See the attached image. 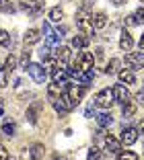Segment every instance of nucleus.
<instances>
[{"mask_svg":"<svg viewBox=\"0 0 144 160\" xmlns=\"http://www.w3.org/2000/svg\"><path fill=\"white\" fill-rule=\"evenodd\" d=\"M27 72L31 74V78L35 80L37 84H43V82H45V78H47V72L43 70L41 64H29V66H27Z\"/></svg>","mask_w":144,"mask_h":160,"instance_id":"5","label":"nucleus"},{"mask_svg":"<svg viewBox=\"0 0 144 160\" xmlns=\"http://www.w3.org/2000/svg\"><path fill=\"white\" fill-rule=\"evenodd\" d=\"M93 64H95V58L91 52H80L78 60H76V68L83 72H88V70H93Z\"/></svg>","mask_w":144,"mask_h":160,"instance_id":"4","label":"nucleus"},{"mask_svg":"<svg viewBox=\"0 0 144 160\" xmlns=\"http://www.w3.org/2000/svg\"><path fill=\"white\" fill-rule=\"evenodd\" d=\"M95 117H97L99 127H103V129H105V127H109L113 123V119H111V115H109V113H99V115H95Z\"/></svg>","mask_w":144,"mask_h":160,"instance_id":"21","label":"nucleus"},{"mask_svg":"<svg viewBox=\"0 0 144 160\" xmlns=\"http://www.w3.org/2000/svg\"><path fill=\"white\" fill-rule=\"evenodd\" d=\"M29 64H31V52H27V49H25V52H23V58H21V68H25V70H27Z\"/></svg>","mask_w":144,"mask_h":160,"instance_id":"30","label":"nucleus"},{"mask_svg":"<svg viewBox=\"0 0 144 160\" xmlns=\"http://www.w3.org/2000/svg\"><path fill=\"white\" fill-rule=\"evenodd\" d=\"M68 78V72H66V68H60V66H54L51 68V80L54 82H64V80Z\"/></svg>","mask_w":144,"mask_h":160,"instance_id":"17","label":"nucleus"},{"mask_svg":"<svg viewBox=\"0 0 144 160\" xmlns=\"http://www.w3.org/2000/svg\"><path fill=\"white\" fill-rule=\"evenodd\" d=\"M4 70L6 72H13V70H17V58L10 53L8 58H6V62H4Z\"/></svg>","mask_w":144,"mask_h":160,"instance_id":"25","label":"nucleus"},{"mask_svg":"<svg viewBox=\"0 0 144 160\" xmlns=\"http://www.w3.org/2000/svg\"><path fill=\"white\" fill-rule=\"evenodd\" d=\"M140 49H144V33H142V37H140Z\"/></svg>","mask_w":144,"mask_h":160,"instance_id":"40","label":"nucleus"},{"mask_svg":"<svg viewBox=\"0 0 144 160\" xmlns=\"http://www.w3.org/2000/svg\"><path fill=\"white\" fill-rule=\"evenodd\" d=\"M64 90L66 88L60 84V82H51V84H47V97L54 101V99H58V97H62V94H64Z\"/></svg>","mask_w":144,"mask_h":160,"instance_id":"12","label":"nucleus"},{"mask_svg":"<svg viewBox=\"0 0 144 160\" xmlns=\"http://www.w3.org/2000/svg\"><path fill=\"white\" fill-rule=\"evenodd\" d=\"M117 160H138V154L132 150H124V152H117Z\"/></svg>","mask_w":144,"mask_h":160,"instance_id":"23","label":"nucleus"},{"mask_svg":"<svg viewBox=\"0 0 144 160\" xmlns=\"http://www.w3.org/2000/svg\"><path fill=\"white\" fill-rule=\"evenodd\" d=\"M43 33H45V39L50 45H60L62 35H60V31H54L50 23H43Z\"/></svg>","mask_w":144,"mask_h":160,"instance_id":"9","label":"nucleus"},{"mask_svg":"<svg viewBox=\"0 0 144 160\" xmlns=\"http://www.w3.org/2000/svg\"><path fill=\"white\" fill-rule=\"evenodd\" d=\"M111 92H113V101H117L120 105L128 103V101L132 99V97H130V90L125 88L124 84H115V86L111 88Z\"/></svg>","mask_w":144,"mask_h":160,"instance_id":"8","label":"nucleus"},{"mask_svg":"<svg viewBox=\"0 0 144 160\" xmlns=\"http://www.w3.org/2000/svg\"><path fill=\"white\" fill-rule=\"evenodd\" d=\"M125 64L130 66V70H140L144 68V53L142 52H132L125 56Z\"/></svg>","mask_w":144,"mask_h":160,"instance_id":"7","label":"nucleus"},{"mask_svg":"<svg viewBox=\"0 0 144 160\" xmlns=\"http://www.w3.org/2000/svg\"><path fill=\"white\" fill-rule=\"evenodd\" d=\"M2 43H8V33L6 31H0V45Z\"/></svg>","mask_w":144,"mask_h":160,"instance_id":"34","label":"nucleus"},{"mask_svg":"<svg viewBox=\"0 0 144 160\" xmlns=\"http://www.w3.org/2000/svg\"><path fill=\"white\" fill-rule=\"evenodd\" d=\"M0 10L4 14H13L14 12V6L10 4V0H0Z\"/></svg>","mask_w":144,"mask_h":160,"instance_id":"27","label":"nucleus"},{"mask_svg":"<svg viewBox=\"0 0 144 160\" xmlns=\"http://www.w3.org/2000/svg\"><path fill=\"white\" fill-rule=\"evenodd\" d=\"M136 129H138V133H140V132H142V133H144V119H142V121H140V123H138V127H136Z\"/></svg>","mask_w":144,"mask_h":160,"instance_id":"38","label":"nucleus"},{"mask_svg":"<svg viewBox=\"0 0 144 160\" xmlns=\"http://www.w3.org/2000/svg\"><path fill=\"white\" fill-rule=\"evenodd\" d=\"M2 132H4V136H14V132H17V125H14V121H4V125H2Z\"/></svg>","mask_w":144,"mask_h":160,"instance_id":"26","label":"nucleus"},{"mask_svg":"<svg viewBox=\"0 0 144 160\" xmlns=\"http://www.w3.org/2000/svg\"><path fill=\"white\" fill-rule=\"evenodd\" d=\"M41 107H43V105H41V101H35V103H33L31 107L27 109V119H29L31 123H35V121H37V117H39V111H41Z\"/></svg>","mask_w":144,"mask_h":160,"instance_id":"13","label":"nucleus"},{"mask_svg":"<svg viewBox=\"0 0 144 160\" xmlns=\"http://www.w3.org/2000/svg\"><path fill=\"white\" fill-rule=\"evenodd\" d=\"M64 19V12H62L60 6H54V8L50 10V21L51 23H60V21Z\"/></svg>","mask_w":144,"mask_h":160,"instance_id":"22","label":"nucleus"},{"mask_svg":"<svg viewBox=\"0 0 144 160\" xmlns=\"http://www.w3.org/2000/svg\"><path fill=\"white\" fill-rule=\"evenodd\" d=\"M124 23H125V25H130V27H132V25H136L134 14H132V17H125V19H124Z\"/></svg>","mask_w":144,"mask_h":160,"instance_id":"36","label":"nucleus"},{"mask_svg":"<svg viewBox=\"0 0 144 160\" xmlns=\"http://www.w3.org/2000/svg\"><path fill=\"white\" fill-rule=\"evenodd\" d=\"M117 66H120V60H109V64H107V68H105V74H115L117 72Z\"/></svg>","mask_w":144,"mask_h":160,"instance_id":"28","label":"nucleus"},{"mask_svg":"<svg viewBox=\"0 0 144 160\" xmlns=\"http://www.w3.org/2000/svg\"><path fill=\"white\" fill-rule=\"evenodd\" d=\"M121 111H124V119L134 117V113H136V103H132V101L124 103V105H121Z\"/></svg>","mask_w":144,"mask_h":160,"instance_id":"20","label":"nucleus"},{"mask_svg":"<svg viewBox=\"0 0 144 160\" xmlns=\"http://www.w3.org/2000/svg\"><path fill=\"white\" fill-rule=\"evenodd\" d=\"M76 27L83 31V35H93L95 33L93 21H91V17L84 14V10H78V14H76Z\"/></svg>","mask_w":144,"mask_h":160,"instance_id":"2","label":"nucleus"},{"mask_svg":"<svg viewBox=\"0 0 144 160\" xmlns=\"http://www.w3.org/2000/svg\"><path fill=\"white\" fill-rule=\"evenodd\" d=\"M132 47H134V39H132V35L128 31H124L121 37H120V49L121 52H130Z\"/></svg>","mask_w":144,"mask_h":160,"instance_id":"14","label":"nucleus"},{"mask_svg":"<svg viewBox=\"0 0 144 160\" xmlns=\"http://www.w3.org/2000/svg\"><path fill=\"white\" fill-rule=\"evenodd\" d=\"M105 150L109 152V154H117V152L121 150V142L117 140L115 136H111V133H109V136L105 138Z\"/></svg>","mask_w":144,"mask_h":160,"instance_id":"11","label":"nucleus"},{"mask_svg":"<svg viewBox=\"0 0 144 160\" xmlns=\"http://www.w3.org/2000/svg\"><path fill=\"white\" fill-rule=\"evenodd\" d=\"M39 39H41V35H39L37 29H29L25 33L23 41H25V45H35V43H39Z\"/></svg>","mask_w":144,"mask_h":160,"instance_id":"16","label":"nucleus"},{"mask_svg":"<svg viewBox=\"0 0 144 160\" xmlns=\"http://www.w3.org/2000/svg\"><path fill=\"white\" fill-rule=\"evenodd\" d=\"M74 107H76V103L66 92L62 97H58V99H54V109L58 113H70V111H74Z\"/></svg>","mask_w":144,"mask_h":160,"instance_id":"1","label":"nucleus"},{"mask_svg":"<svg viewBox=\"0 0 144 160\" xmlns=\"http://www.w3.org/2000/svg\"><path fill=\"white\" fill-rule=\"evenodd\" d=\"M43 152H45V148L41 144H33L31 150H29V156H31V160H39V158H43Z\"/></svg>","mask_w":144,"mask_h":160,"instance_id":"18","label":"nucleus"},{"mask_svg":"<svg viewBox=\"0 0 144 160\" xmlns=\"http://www.w3.org/2000/svg\"><path fill=\"white\" fill-rule=\"evenodd\" d=\"M0 160H8V152L4 150V146L0 144Z\"/></svg>","mask_w":144,"mask_h":160,"instance_id":"35","label":"nucleus"},{"mask_svg":"<svg viewBox=\"0 0 144 160\" xmlns=\"http://www.w3.org/2000/svg\"><path fill=\"white\" fill-rule=\"evenodd\" d=\"M134 19H136V25H142L144 23V8H142V6L134 12Z\"/></svg>","mask_w":144,"mask_h":160,"instance_id":"31","label":"nucleus"},{"mask_svg":"<svg viewBox=\"0 0 144 160\" xmlns=\"http://www.w3.org/2000/svg\"><path fill=\"white\" fill-rule=\"evenodd\" d=\"M113 103H115V101H113V92L109 88H103L101 92H97V97H95V105H97L99 109H111Z\"/></svg>","mask_w":144,"mask_h":160,"instance_id":"3","label":"nucleus"},{"mask_svg":"<svg viewBox=\"0 0 144 160\" xmlns=\"http://www.w3.org/2000/svg\"><path fill=\"white\" fill-rule=\"evenodd\" d=\"M91 21H93V27L95 29H103V27H107V17L103 12H97L95 17H91Z\"/></svg>","mask_w":144,"mask_h":160,"instance_id":"19","label":"nucleus"},{"mask_svg":"<svg viewBox=\"0 0 144 160\" xmlns=\"http://www.w3.org/2000/svg\"><path fill=\"white\" fill-rule=\"evenodd\" d=\"M121 144H125V146H132V144H136L138 142V129L136 127H125L124 132H121Z\"/></svg>","mask_w":144,"mask_h":160,"instance_id":"10","label":"nucleus"},{"mask_svg":"<svg viewBox=\"0 0 144 160\" xmlns=\"http://www.w3.org/2000/svg\"><path fill=\"white\" fill-rule=\"evenodd\" d=\"M87 43H88V37H80V35L72 37V47H76V49H83V47H87Z\"/></svg>","mask_w":144,"mask_h":160,"instance_id":"24","label":"nucleus"},{"mask_svg":"<svg viewBox=\"0 0 144 160\" xmlns=\"http://www.w3.org/2000/svg\"><path fill=\"white\" fill-rule=\"evenodd\" d=\"M54 160H66L64 156H54Z\"/></svg>","mask_w":144,"mask_h":160,"instance_id":"42","label":"nucleus"},{"mask_svg":"<svg viewBox=\"0 0 144 160\" xmlns=\"http://www.w3.org/2000/svg\"><path fill=\"white\" fill-rule=\"evenodd\" d=\"M84 90H87V86H83V84H66V90L64 92L68 94L70 99L74 101L76 105L83 101V97H84Z\"/></svg>","mask_w":144,"mask_h":160,"instance_id":"6","label":"nucleus"},{"mask_svg":"<svg viewBox=\"0 0 144 160\" xmlns=\"http://www.w3.org/2000/svg\"><path fill=\"white\" fill-rule=\"evenodd\" d=\"M95 0H83V4H80V10H88L91 6H93Z\"/></svg>","mask_w":144,"mask_h":160,"instance_id":"33","label":"nucleus"},{"mask_svg":"<svg viewBox=\"0 0 144 160\" xmlns=\"http://www.w3.org/2000/svg\"><path fill=\"white\" fill-rule=\"evenodd\" d=\"M124 2H125V0H113V4H115V6H120V4H124Z\"/></svg>","mask_w":144,"mask_h":160,"instance_id":"41","label":"nucleus"},{"mask_svg":"<svg viewBox=\"0 0 144 160\" xmlns=\"http://www.w3.org/2000/svg\"><path fill=\"white\" fill-rule=\"evenodd\" d=\"M2 113H4V101L0 99V115H2Z\"/></svg>","mask_w":144,"mask_h":160,"instance_id":"39","label":"nucleus"},{"mask_svg":"<svg viewBox=\"0 0 144 160\" xmlns=\"http://www.w3.org/2000/svg\"><path fill=\"white\" fill-rule=\"evenodd\" d=\"M136 99H138V101H140V103H144V90H140V92H138V94H136Z\"/></svg>","mask_w":144,"mask_h":160,"instance_id":"37","label":"nucleus"},{"mask_svg":"<svg viewBox=\"0 0 144 160\" xmlns=\"http://www.w3.org/2000/svg\"><path fill=\"white\" fill-rule=\"evenodd\" d=\"M8 84V76H6V70L4 68H0V88H4Z\"/></svg>","mask_w":144,"mask_h":160,"instance_id":"32","label":"nucleus"},{"mask_svg":"<svg viewBox=\"0 0 144 160\" xmlns=\"http://www.w3.org/2000/svg\"><path fill=\"white\" fill-rule=\"evenodd\" d=\"M117 78H120V82L121 84H134L136 82V76H134V72L128 68V70H120L117 72Z\"/></svg>","mask_w":144,"mask_h":160,"instance_id":"15","label":"nucleus"},{"mask_svg":"<svg viewBox=\"0 0 144 160\" xmlns=\"http://www.w3.org/2000/svg\"><path fill=\"white\" fill-rule=\"evenodd\" d=\"M87 160H101V150H99L97 146H93L91 150H88V156Z\"/></svg>","mask_w":144,"mask_h":160,"instance_id":"29","label":"nucleus"}]
</instances>
